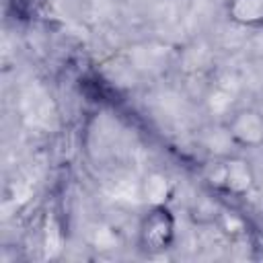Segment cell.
Segmentation results:
<instances>
[{
    "label": "cell",
    "mask_w": 263,
    "mask_h": 263,
    "mask_svg": "<svg viewBox=\"0 0 263 263\" xmlns=\"http://www.w3.org/2000/svg\"><path fill=\"white\" fill-rule=\"evenodd\" d=\"M177 218L166 203H152L138 224L136 245L144 255H160L175 245Z\"/></svg>",
    "instance_id": "1"
},
{
    "label": "cell",
    "mask_w": 263,
    "mask_h": 263,
    "mask_svg": "<svg viewBox=\"0 0 263 263\" xmlns=\"http://www.w3.org/2000/svg\"><path fill=\"white\" fill-rule=\"evenodd\" d=\"M228 140L238 148H259L263 146V113L255 107L236 109L226 121Z\"/></svg>",
    "instance_id": "2"
},
{
    "label": "cell",
    "mask_w": 263,
    "mask_h": 263,
    "mask_svg": "<svg viewBox=\"0 0 263 263\" xmlns=\"http://www.w3.org/2000/svg\"><path fill=\"white\" fill-rule=\"evenodd\" d=\"M216 183L232 195H245L255 185V173H253L249 160L238 158V156H230V158L220 162Z\"/></svg>",
    "instance_id": "3"
},
{
    "label": "cell",
    "mask_w": 263,
    "mask_h": 263,
    "mask_svg": "<svg viewBox=\"0 0 263 263\" xmlns=\"http://www.w3.org/2000/svg\"><path fill=\"white\" fill-rule=\"evenodd\" d=\"M228 18L245 29H263V0H230Z\"/></svg>",
    "instance_id": "4"
}]
</instances>
